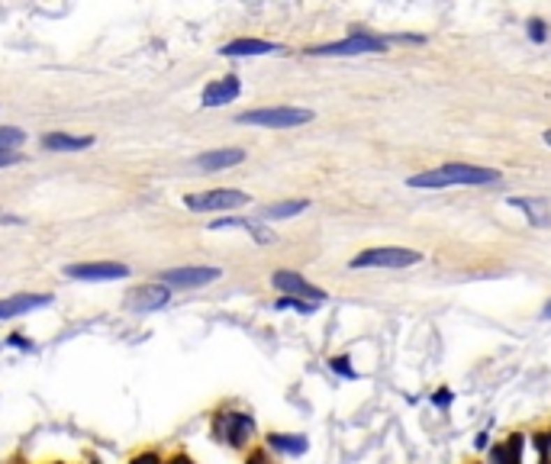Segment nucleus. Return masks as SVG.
I'll list each match as a JSON object with an SVG mask.
<instances>
[{"label":"nucleus","mask_w":551,"mask_h":464,"mask_svg":"<svg viewBox=\"0 0 551 464\" xmlns=\"http://www.w3.org/2000/svg\"><path fill=\"white\" fill-rule=\"evenodd\" d=\"M313 119V110L303 107H261V110H245L239 113L242 126H261V129H293Z\"/></svg>","instance_id":"obj_1"},{"label":"nucleus","mask_w":551,"mask_h":464,"mask_svg":"<svg viewBox=\"0 0 551 464\" xmlns=\"http://www.w3.org/2000/svg\"><path fill=\"white\" fill-rule=\"evenodd\" d=\"M384 49H387L384 39H377V36L365 33V29H351L339 43H326V45L309 49V55H316V59H345V55H377V52H384Z\"/></svg>","instance_id":"obj_2"},{"label":"nucleus","mask_w":551,"mask_h":464,"mask_svg":"<svg viewBox=\"0 0 551 464\" xmlns=\"http://www.w3.org/2000/svg\"><path fill=\"white\" fill-rule=\"evenodd\" d=\"M251 197L245 190H235V187H216V190H197V194L184 197V207L191 213H226V210H239V207H249Z\"/></svg>","instance_id":"obj_3"},{"label":"nucleus","mask_w":551,"mask_h":464,"mask_svg":"<svg viewBox=\"0 0 551 464\" xmlns=\"http://www.w3.org/2000/svg\"><path fill=\"white\" fill-rule=\"evenodd\" d=\"M423 262V255L416 252V248H390V245H384V248H367V252L355 255L348 262V268L361 271V268H413V264Z\"/></svg>","instance_id":"obj_4"},{"label":"nucleus","mask_w":551,"mask_h":464,"mask_svg":"<svg viewBox=\"0 0 551 464\" xmlns=\"http://www.w3.org/2000/svg\"><path fill=\"white\" fill-rule=\"evenodd\" d=\"M68 278L84 280V284H97V280H123L129 278V264L123 262H84V264H68Z\"/></svg>","instance_id":"obj_5"},{"label":"nucleus","mask_w":551,"mask_h":464,"mask_svg":"<svg viewBox=\"0 0 551 464\" xmlns=\"http://www.w3.org/2000/svg\"><path fill=\"white\" fill-rule=\"evenodd\" d=\"M439 171L448 177V184H461V187L497 184V181L503 177L497 168H484V165H464V161H448V165H442Z\"/></svg>","instance_id":"obj_6"},{"label":"nucleus","mask_w":551,"mask_h":464,"mask_svg":"<svg viewBox=\"0 0 551 464\" xmlns=\"http://www.w3.org/2000/svg\"><path fill=\"white\" fill-rule=\"evenodd\" d=\"M168 300H171V287H165V284H139V287H133L126 294L123 304L129 313H155Z\"/></svg>","instance_id":"obj_7"},{"label":"nucleus","mask_w":551,"mask_h":464,"mask_svg":"<svg viewBox=\"0 0 551 464\" xmlns=\"http://www.w3.org/2000/svg\"><path fill=\"white\" fill-rule=\"evenodd\" d=\"M274 287L284 297H297V300H307V304H323L326 300V290L313 287L307 278H300L297 271H274Z\"/></svg>","instance_id":"obj_8"},{"label":"nucleus","mask_w":551,"mask_h":464,"mask_svg":"<svg viewBox=\"0 0 551 464\" xmlns=\"http://www.w3.org/2000/svg\"><path fill=\"white\" fill-rule=\"evenodd\" d=\"M251 432H255V419H251L249 413H219L216 416V435L223 442H229V445H245V442L251 439Z\"/></svg>","instance_id":"obj_9"},{"label":"nucleus","mask_w":551,"mask_h":464,"mask_svg":"<svg viewBox=\"0 0 551 464\" xmlns=\"http://www.w3.org/2000/svg\"><path fill=\"white\" fill-rule=\"evenodd\" d=\"M219 278V268H171L161 274L165 287H181V290H197L207 287Z\"/></svg>","instance_id":"obj_10"},{"label":"nucleus","mask_w":551,"mask_h":464,"mask_svg":"<svg viewBox=\"0 0 551 464\" xmlns=\"http://www.w3.org/2000/svg\"><path fill=\"white\" fill-rule=\"evenodd\" d=\"M510 207H516L535 229H551V197H513Z\"/></svg>","instance_id":"obj_11"},{"label":"nucleus","mask_w":551,"mask_h":464,"mask_svg":"<svg viewBox=\"0 0 551 464\" xmlns=\"http://www.w3.org/2000/svg\"><path fill=\"white\" fill-rule=\"evenodd\" d=\"M52 304V294H13L0 300V320H17L23 313L42 310Z\"/></svg>","instance_id":"obj_12"},{"label":"nucleus","mask_w":551,"mask_h":464,"mask_svg":"<svg viewBox=\"0 0 551 464\" xmlns=\"http://www.w3.org/2000/svg\"><path fill=\"white\" fill-rule=\"evenodd\" d=\"M239 91H242V81L235 75L219 77V81L207 84V91H203V107H226V103H233L239 97Z\"/></svg>","instance_id":"obj_13"},{"label":"nucleus","mask_w":551,"mask_h":464,"mask_svg":"<svg viewBox=\"0 0 551 464\" xmlns=\"http://www.w3.org/2000/svg\"><path fill=\"white\" fill-rule=\"evenodd\" d=\"M271 52H281V45L267 43V39H233L219 49V55L226 59H249V55H271Z\"/></svg>","instance_id":"obj_14"},{"label":"nucleus","mask_w":551,"mask_h":464,"mask_svg":"<svg viewBox=\"0 0 551 464\" xmlns=\"http://www.w3.org/2000/svg\"><path fill=\"white\" fill-rule=\"evenodd\" d=\"M245 152L242 149H219V152H207V155H197L193 165L203 171H223V168H233V165H242Z\"/></svg>","instance_id":"obj_15"},{"label":"nucleus","mask_w":551,"mask_h":464,"mask_svg":"<svg viewBox=\"0 0 551 464\" xmlns=\"http://www.w3.org/2000/svg\"><path fill=\"white\" fill-rule=\"evenodd\" d=\"M42 145H45V149H52V152H81V149H91L94 139H91V135L49 133V135H42Z\"/></svg>","instance_id":"obj_16"},{"label":"nucleus","mask_w":551,"mask_h":464,"mask_svg":"<svg viewBox=\"0 0 551 464\" xmlns=\"http://www.w3.org/2000/svg\"><path fill=\"white\" fill-rule=\"evenodd\" d=\"M522 435H510V442H503L490 451V464H522Z\"/></svg>","instance_id":"obj_17"},{"label":"nucleus","mask_w":551,"mask_h":464,"mask_svg":"<svg viewBox=\"0 0 551 464\" xmlns=\"http://www.w3.org/2000/svg\"><path fill=\"white\" fill-rule=\"evenodd\" d=\"M267 445L271 448H277V451H284V455H303L309 448V442H307V435H284V432H271L267 435Z\"/></svg>","instance_id":"obj_18"},{"label":"nucleus","mask_w":551,"mask_h":464,"mask_svg":"<svg viewBox=\"0 0 551 464\" xmlns=\"http://www.w3.org/2000/svg\"><path fill=\"white\" fill-rule=\"evenodd\" d=\"M307 207H309V200H284V203H271V207H265V210H261V216H265V220H291V216L303 213Z\"/></svg>","instance_id":"obj_19"},{"label":"nucleus","mask_w":551,"mask_h":464,"mask_svg":"<svg viewBox=\"0 0 551 464\" xmlns=\"http://www.w3.org/2000/svg\"><path fill=\"white\" fill-rule=\"evenodd\" d=\"M409 187H416V190H423V187H426V190H439V187H451L448 184V177L442 174V171L435 168V171H423V174H413L406 181Z\"/></svg>","instance_id":"obj_20"},{"label":"nucleus","mask_w":551,"mask_h":464,"mask_svg":"<svg viewBox=\"0 0 551 464\" xmlns=\"http://www.w3.org/2000/svg\"><path fill=\"white\" fill-rule=\"evenodd\" d=\"M26 142V133L17 126H0V152H17V145Z\"/></svg>","instance_id":"obj_21"},{"label":"nucleus","mask_w":551,"mask_h":464,"mask_svg":"<svg viewBox=\"0 0 551 464\" xmlns=\"http://www.w3.org/2000/svg\"><path fill=\"white\" fill-rule=\"evenodd\" d=\"M274 310H293V313L309 316V313H316V304H307V300H297V297H281L274 304Z\"/></svg>","instance_id":"obj_22"},{"label":"nucleus","mask_w":551,"mask_h":464,"mask_svg":"<svg viewBox=\"0 0 551 464\" xmlns=\"http://www.w3.org/2000/svg\"><path fill=\"white\" fill-rule=\"evenodd\" d=\"M329 368H332V371L339 374V377H348V380H355V377H358V371L351 368V361H348V358H345V354H342V358H332V361H329Z\"/></svg>","instance_id":"obj_23"},{"label":"nucleus","mask_w":551,"mask_h":464,"mask_svg":"<svg viewBox=\"0 0 551 464\" xmlns=\"http://www.w3.org/2000/svg\"><path fill=\"white\" fill-rule=\"evenodd\" d=\"M529 39H532V43H545V36H548V29H545V20H529Z\"/></svg>","instance_id":"obj_24"},{"label":"nucleus","mask_w":551,"mask_h":464,"mask_svg":"<svg viewBox=\"0 0 551 464\" xmlns=\"http://www.w3.org/2000/svg\"><path fill=\"white\" fill-rule=\"evenodd\" d=\"M251 220H242V216H223V220L213 223V229H249Z\"/></svg>","instance_id":"obj_25"},{"label":"nucleus","mask_w":551,"mask_h":464,"mask_svg":"<svg viewBox=\"0 0 551 464\" xmlns=\"http://www.w3.org/2000/svg\"><path fill=\"white\" fill-rule=\"evenodd\" d=\"M23 161V155L17 152H0V168H10V165H20Z\"/></svg>","instance_id":"obj_26"},{"label":"nucleus","mask_w":551,"mask_h":464,"mask_svg":"<svg viewBox=\"0 0 551 464\" xmlns=\"http://www.w3.org/2000/svg\"><path fill=\"white\" fill-rule=\"evenodd\" d=\"M129 464H161V461H159V455H155V451H142V455H135Z\"/></svg>","instance_id":"obj_27"},{"label":"nucleus","mask_w":551,"mask_h":464,"mask_svg":"<svg viewBox=\"0 0 551 464\" xmlns=\"http://www.w3.org/2000/svg\"><path fill=\"white\" fill-rule=\"evenodd\" d=\"M432 403L435 406H448L451 403V390H439V394L432 397Z\"/></svg>","instance_id":"obj_28"},{"label":"nucleus","mask_w":551,"mask_h":464,"mask_svg":"<svg viewBox=\"0 0 551 464\" xmlns=\"http://www.w3.org/2000/svg\"><path fill=\"white\" fill-rule=\"evenodd\" d=\"M10 345H17V348H29V342H26V338H20V336H13V338H10Z\"/></svg>","instance_id":"obj_29"},{"label":"nucleus","mask_w":551,"mask_h":464,"mask_svg":"<svg viewBox=\"0 0 551 464\" xmlns=\"http://www.w3.org/2000/svg\"><path fill=\"white\" fill-rule=\"evenodd\" d=\"M249 464H271V461H267L265 455H251V458H249Z\"/></svg>","instance_id":"obj_30"},{"label":"nucleus","mask_w":551,"mask_h":464,"mask_svg":"<svg viewBox=\"0 0 551 464\" xmlns=\"http://www.w3.org/2000/svg\"><path fill=\"white\" fill-rule=\"evenodd\" d=\"M474 448H487V435H477V439H474Z\"/></svg>","instance_id":"obj_31"},{"label":"nucleus","mask_w":551,"mask_h":464,"mask_svg":"<svg viewBox=\"0 0 551 464\" xmlns=\"http://www.w3.org/2000/svg\"><path fill=\"white\" fill-rule=\"evenodd\" d=\"M171 464H193V461H191V458H181V455H177V458H175V461H171Z\"/></svg>","instance_id":"obj_32"},{"label":"nucleus","mask_w":551,"mask_h":464,"mask_svg":"<svg viewBox=\"0 0 551 464\" xmlns=\"http://www.w3.org/2000/svg\"><path fill=\"white\" fill-rule=\"evenodd\" d=\"M542 316H545V320H551V300H548V304H545V310H542Z\"/></svg>","instance_id":"obj_33"},{"label":"nucleus","mask_w":551,"mask_h":464,"mask_svg":"<svg viewBox=\"0 0 551 464\" xmlns=\"http://www.w3.org/2000/svg\"><path fill=\"white\" fill-rule=\"evenodd\" d=\"M545 145H551V129H545Z\"/></svg>","instance_id":"obj_34"}]
</instances>
